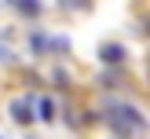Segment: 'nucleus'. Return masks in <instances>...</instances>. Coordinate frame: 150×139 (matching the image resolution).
<instances>
[{"mask_svg":"<svg viewBox=\"0 0 150 139\" xmlns=\"http://www.w3.org/2000/svg\"><path fill=\"white\" fill-rule=\"evenodd\" d=\"M15 7H22L26 15H37V11H40V7H37V4H29V0H22V4H15Z\"/></svg>","mask_w":150,"mask_h":139,"instance_id":"obj_5","label":"nucleus"},{"mask_svg":"<svg viewBox=\"0 0 150 139\" xmlns=\"http://www.w3.org/2000/svg\"><path fill=\"white\" fill-rule=\"evenodd\" d=\"M37 110H40L44 121H51V117H55V102H51V99H40V102H37Z\"/></svg>","mask_w":150,"mask_h":139,"instance_id":"obj_3","label":"nucleus"},{"mask_svg":"<svg viewBox=\"0 0 150 139\" xmlns=\"http://www.w3.org/2000/svg\"><path fill=\"white\" fill-rule=\"evenodd\" d=\"M121 55H125V51L117 48V44H110V48H103V59H106V62H121Z\"/></svg>","mask_w":150,"mask_h":139,"instance_id":"obj_4","label":"nucleus"},{"mask_svg":"<svg viewBox=\"0 0 150 139\" xmlns=\"http://www.w3.org/2000/svg\"><path fill=\"white\" fill-rule=\"evenodd\" d=\"M11 117L18 124H29V121H33V117H29V102H15V106H11Z\"/></svg>","mask_w":150,"mask_h":139,"instance_id":"obj_2","label":"nucleus"},{"mask_svg":"<svg viewBox=\"0 0 150 139\" xmlns=\"http://www.w3.org/2000/svg\"><path fill=\"white\" fill-rule=\"evenodd\" d=\"M106 114H110V124H114V128H121V132H146V117L139 114L136 106L110 102V106H106Z\"/></svg>","mask_w":150,"mask_h":139,"instance_id":"obj_1","label":"nucleus"}]
</instances>
